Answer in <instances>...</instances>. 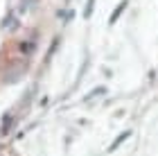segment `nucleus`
Listing matches in <instances>:
<instances>
[{
    "label": "nucleus",
    "instance_id": "nucleus-1",
    "mask_svg": "<svg viewBox=\"0 0 158 156\" xmlns=\"http://www.w3.org/2000/svg\"><path fill=\"white\" fill-rule=\"evenodd\" d=\"M124 9H127V2H122V5L118 7V9H115V11H113V14H111V23H115V20L120 18V14H122V11H124Z\"/></svg>",
    "mask_w": 158,
    "mask_h": 156
},
{
    "label": "nucleus",
    "instance_id": "nucleus-2",
    "mask_svg": "<svg viewBox=\"0 0 158 156\" xmlns=\"http://www.w3.org/2000/svg\"><path fill=\"white\" fill-rule=\"evenodd\" d=\"M90 9H93V0H88V7H86V16H90Z\"/></svg>",
    "mask_w": 158,
    "mask_h": 156
}]
</instances>
